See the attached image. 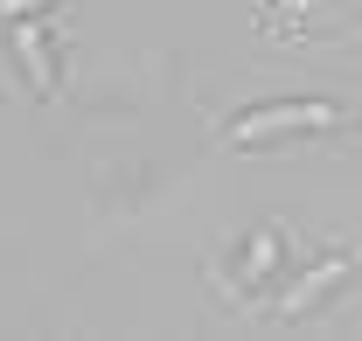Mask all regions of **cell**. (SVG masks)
Returning a JSON list of instances; mask_svg holds the SVG:
<instances>
[{
	"label": "cell",
	"instance_id": "5",
	"mask_svg": "<svg viewBox=\"0 0 362 341\" xmlns=\"http://www.w3.org/2000/svg\"><path fill=\"white\" fill-rule=\"evenodd\" d=\"M56 0H0V21H21V14H49Z\"/></svg>",
	"mask_w": 362,
	"mask_h": 341
},
{
	"label": "cell",
	"instance_id": "4",
	"mask_svg": "<svg viewBox=\"0 0 362 341\" xmlns=\"http://www.w3.org/2000/svg\"><path fill=\"white\" fill-rule=\"evenodd\" d=\"M7 42L21 56V70H28V84L56 98L63 91V42H56V28H49L42 14H21V21H7Z\"/></svg>",
	"mask_w": 362,
	"mask_h": 341
},
{
	"label": "cell",
	"instance_id": "1",
	"mask_svg": "<svg viewBox=\"0 0 362 341\" xmlns=\"http://www.w3.org/2000/svg\"><path fill=\"white\" fill-rule=\"evenodd\" d=\"M349 112L334 98H258L244 112L223 119V139L230 154H272V146H293V139H320V132H341Z\"/></svg>",
	"mask_w": 362,
	"mask_h": 341
},
{
	"label": "cell",
	"instance_id": "2",
	"mask_svg": "<svg viewBox=\"0 0 362 341\" xmlns=\"http://www.w3.org/2000/svg\"><path fill=\"white\" fill-rule=\"evenodd\" d=\"M286 258H293V230H286V223H258V230H244V237L230 244V258H223V293L265 306V293L286 279Z\"/></svg>",
	"mask_w": 362,
	"mask_h": 341
},
{
	"label": "cell",
	"instance_id": "3",
	"mask_svg": "<svg viewBox=\"0 0 362 341\" xmlns=\"http://www.w3.org/2000/svg\"><path fill=\"white\" fill-rule=\"evenodd\" d=\"M349 286H356V251H327L307 272H286L272 286V320H307L314 306H327V299L349 293Z\"/></svg>",
	"mask_w": 362,
	"mask_h": 341
}]
</instances>
